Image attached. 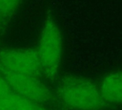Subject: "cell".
I'll return each mask as SVG.
<instances>
[{
  "instance_id": "8992f818",
  "label": "cell",
  "mask_w": 122,
  "mask_h": 110,
  "mask_svg": "<svg viewBox=\"0 0 122 110\" xmlns=\"http://www.w3.org/2000/svg\"><path fill=\"white\" fill-rule=\"evenodd\" d=\"M0 110H48L45 106L20 97L14 93H8L0 97Z\"/></svg>"
},
{
  "instance_id": "52a82bcc",
  "label": "cell",
  "mask_w": 122,
  "mask_h": 110,
  "mask_svg": "<svg viewBox=\"0 0 122 110\" xmlns=\"http://www.w3.org/2000/svg\"><path fill=\"white\" fill-rule=\"evenodd\" d=\"M23 0H0V25L8 22Z\"/></svg>"
},
{
  "instance_id": "277c9868",
  "label": "cell",
  "mask_w": 122,
  "mask_h": 110,
  "mask_svg": "<svg viewBox=\"0 0 122 110\" xmlns=\"http://www.w3.org/2000/svg\"><path fill=\"white\" fill-rule=\"evenodd\" d=\"M0 71L42 77L40 64L32 48H12L0 52Z\"/></svg>"
},
{
  "instance_id": "7a4b0ae2",
  "label": "cell",
  "mask_w": 122,
  "mask_h": 110,
  "mask_svg": "<svg viewBox=\"0 0 122 110\" xmlns=\"http://www.w3.org/2000/svg\"><path fill=\"white\" fill-rule=\"evenodd\" d=\"M64 51L63 36L56 19L52 15L45 19L37 41L35 52L42 76L50 80L58 77Z\"/></svg>"
},
{
  "instance_id": "3957f363",
  "label": "cell",
  "mask_w": 122,
  "mask_h": 110,
  "mask_svg": "<svg viewBox=\"0 0 122 110\" xmlns=\"http://www.w3.org/2000/svg\"><path fill=\"white\" fill-rule=\"evenodd\" d=\"M10 91L35 103L45 106L53 100L54 95L40 77L0 71Z\"/></svg>"
},
{
  "instance_id": "6da1fadb",
  "label": "cell",
  "mask_w": 122,
  "mask_h": 110,
  "mask_svg": "<svg viewBox=\"0 0 122 110\" xmlns=\"http://www.w3.org/2000/svg\"><path fill=\"white\" fill-rule=\"evenodd\" d=\"M53 95L71 110H103L108 106L101 97L98 83L86 77L66 75L59 77Z\"/></svg>"
},
{
  "instance_id": "5b68a950",
  "label": "cell",
  "mask_w": 122,
  "mask_h": 110,
  "mask_svg": "<svg viewBox=\"0 0 122 110\" xmlns=\"http://www.w3.org/2000/svg\"><path fill=\"white\" fill-rule=\"evenodd\" d=\"M98 88L107 105L122 104V69L107 73L99 81Z\"/></svg>"
},
{
  "instance_id": "ba28073f",
  "label": "cell",
  "mask_w": 122,
  "mask_h": 110,
  "mask_svg": "<svg viewBox=\"0 0 122 110\" xmlns=\"http://www.w3.org/2000/svg\"><path fill=\"white\" fill-rule=\"evenodd\" d=\"M10 88L4 78V77L2 76V74L0 73V97L4 96V95H7L8 93H10Z\"/></svg>"
}]
</instances>
